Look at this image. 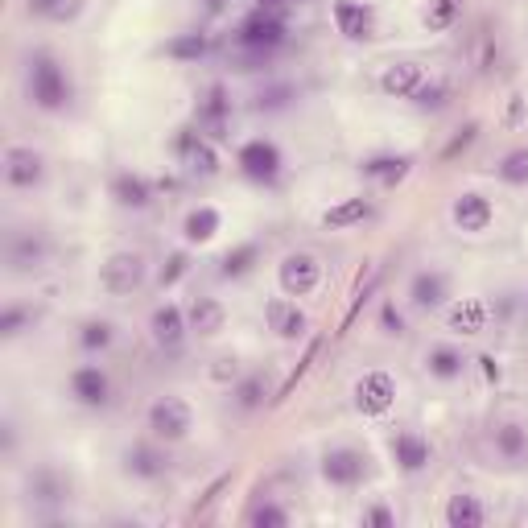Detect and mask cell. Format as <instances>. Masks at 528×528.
Masks as SVG:
<instances>
[{"instance_id": "21", "label": "cell", "mask_w": 528, "mask_h": 528, "mask_svg": "<svg viewBox=\"0 0 528 528\" xmlns=\"http://www.w3.org/2000/svg\"><path fill=\"white\" fill-rule=\"evenodd\" d=\"M450 330L454 335H483L487 330V302L483 297H462L450 305Z\"/></svg>"}, {"instance_id": "52", "label": "cell", "mask_w": 528, "mask_h": 528, "mask_svg": "<svg viewBox=\"0 0 528 528\" xmlns=\"http://www.w3.org/2000/svg\"><path fill=\"white\" fill-rule=\"evenodd\" d=\"M207 5V13H223L227 9V0H202Z\"/></svg>"}, {"instance_id": "16", "label": "cell", "mask_w": 528, "mask_h": 528, "mask_svg": "<svg viewBox=\"0 0 528 528\" xmlns=\"http://www.w3.org/2000/svg\"><path fill=\"white\" fill-rule=\"evenodd\" d=\"M186 314H182V305H173V302H165V305H157L153 310V318H149V330H153V338L161 347H178L186 338Z\"/></svg>"}, {"instance_id": "34", "label": "cell", "mask_w": 528, "mask_h": 528, "mask_svg": "<svg viewBox=\"0 0 528 528\" xmlns=\"http://www.w3.org/2000/svg\"><path fill=\"white\" fill-rule=\"evenodd\" d=\"M256 260H260L256 243H240V248H232L223 260H219V273H223V277H243V273H252Z\"/></svg>"}, {"instance_id": "53", "label": "cell", "mask_w": 528, "mask_h": 528, "mask_svg": "<svg viewBox=\"0 0 528 528\" xmlns=\"http://www.w3.org/2000/svg\"><path fill=\"white\" fill-rule=\"evenodd\" d=\"M264 5H297V0H264Z\"/></svg>"}, {"instance_id": "13", "label": "cell", "mask_w": 528, "mask_h": 528, "mask_svg": "<svg viewBox=\"0 0 528 528\" xmlns=\"http://www.w3.org/2000/svg\"><path fill=\"white\" fill-rule=\"evenodd\" d=\"M454 223H459V232H467V235H479V232H487L492 227V219H495V211H492V202L483 199V194H475V191H467V194H459L454 199Z\"/></svg>"}, {"instance_id": "37", "label": "cell", "mask_w": 528, "mask_h": 528, "mask_svg": "<svg viewBox=\"0 0 528 528\" xmlns=\"http://www.w3.org/2000/svg\"><path fill=\"white\" fill-rule=\"evenodd\" d=\"M112 322H104V318H91V322H83V330H78V343L87 347V351H104V347H112Z\"/></svg>"}, {"instance_id": "11", "label": "cell", "mask_w": 528, "mask_h": 528, "mask_svg": "<svg viewBox=\"0 0 528 528\" xmlns=\"http://www.w3.org/2000/svg\"><path fill=\"white\" fill-rule=\"evenodd\" d=\"M42 153H34V149L26 145H13L9 153H5V178H9V186H17V191H29V186L42 182Z\"/></svg>"}, {"instance_id": "47", "label": "cell", "mask_w": 528, "mask_h": 528, "mask_svg": "<svg viewBox=\"0 0 528 528\" xmlns=\"http://www.w3.org/2000/svg\"><path fill=\"white\" fill-rule=\"evenodd\" d=\"M223 487H232V475H219V479H215V483H211V487H207V492H202V500H199V503H194V516H202V512H207V508H211V503H215V500H219V495H223Z\"/></svg>"}, {"instance_id": "39", "label": "cell", "mask_w": 528, "mask_h": 528, "mask_svg": "<svg viewBox=\"0 0 528 528\" xmlns=\"http://www.w3.org/2000/svg\"><path fill=\"white\" fill-rule=\"evenodd\" d=\"M232 397H235L240 409H260L264 405V376H248V380H240Z\"/></svg>"}, {"instance_id": "1", "label": "cell", "mask_w": 528, "mask_h": 528, "mask_svg": "<svg viewBox=\"0 0 528 528\" xmlns=\"http://www.w3.org/2000/svg\"><path fill=\"white\" fill-rule=\"evenodd\" d=\"M75 96V87H70L67 70L58 67V58L50 54H34L29 58V99H34L42 112H62Z\"/></svg>"}, {"instance_id": "26", "label": "cell", "mask_w": 528, "mask_h": 528, "mask_svg": "<svg viewBox=\"0 0 528 528\" xmlns=\"http://www.w3.org/2000/svg\"><path fill=\"white\" fill-rule=\"evenodd\" d=\"M483 516L487 512L475 495H450V503H446V524L450 528H479Z\"/></svg>"}, {"instance_id": "38", "label": "cell", "mask_w": 528, "mask_h": 528, "mask_svg": "<svg viewBox=\"0 0 528 528\" xmlns=\"http://www.w3.org/2000/svg\"><path fill=\"white\" fill-rule=\"evenodd\" d=\"M454 17H459V0H430V9H425V26H430L433 34L450 29Z\"/></svg>"}, {"instance_id": "20", "label": "cell", "mask_w": 528, "mask_h": 528, "mask_svg": "<svg viewBox=\"0 0 528 528\" xmlns=\"http://www.w3.org/2000/svg\"><path fill=\"white\" fill-rule=\"evenodd\" d=\"M9 264L17 273H29V269H42L46 264V240L34 232H21L9 240Z\"/></svg>"}, {"instance_id": "36", "label": "cell", "mask_w": 528, "mask_h": 528, "mask_svg": "<svg viewBox=\"0 0 528 528\" xmlns=\"http://www.w3.org/2000/svg\"><path fill=\"white\" fill-rule=\"evenodd\" d=\"M376 285H380V273H376V269H368V277H359L356 294H351V305H347V314H343V330L359 318V310H364V302L376 294Z\"/></svg>"}, {"instance_id": "46", "label": "cell", "mask_w": 528, "mask_h": 528, "mask_svg": "<svg viewBox=\"0 0 528 528\" xmlns=\"http://www.w3.org/2000/svg\"><path fill=\"white\" fill-rule=\"evenodd\" d=\"M289 99H294L289 87H269V91H260V96H256V108H260V112H277V108H285Z\"/></svg>"}, {"instance_id": "42", "label": "cell", "mask_w": 528, "mask_h": 528, "mask_svg": "<svg viewBox=\"0 0 528 528\" xmlns=\"http://www.w3.org/2000/svg\"><path fill=\"white\" fill-rule=\"evenodd\" d=\"M446 96H450V91H446L442 83H430V78H425V83L413 91V104L417 108H433V112H438V108H446Z\"/></svg>"}, {"instance_id": "31", "label": "cell", "mask_w": 528, "mask_h": 528, "mask_svg": "<svg viewBox=\"0 0 528 528\" xmlns=\"http://www.w3.org/2000/svg\"><path fill=\"white\" fill-rule=\"evenodd\" d=\"M207 50H211V42L202 34H178L165 42V58H173V62H199Z\"/></svg>"}, {"instance_id": "43", "label": "cell", "mask_w": 528, "mask_h": 528, "mask_svg": "<svg viewBox=\"0 0 528 528\" xmlns=\"http://www.w3.org/2000/svg\"><path fill=\"white\" fill-rule=\"evenodd\" d=\"M186 269H191V260H186V252H173V256L161 264V273H157V281H161V289L178 285V281L186 277Z\"/></svg>"}, {"instance_id": "44", "label": "cell", "mask_w": 528, "mask_h": 528, "mask_svg": "<svg viewBox=\"0 0 528 528\" xmlns=\"http://www.w3.org/2000/svg\"><path fill=\"white\" fill-rule=\"evenodd\" d=\"M475 137H479V124H475V120H467V124H462V129H459V137H454L450 145L442 149V161H454V157H459V153H467V149L475 145Z\"/></svg>"}, {"instance_id": "18", "label": "cell", "mask_w": 528, "mask_h": 528, "mask_svg": "<svg viewBox=\"0 0 528 528\" xmlns=\"http://www.w3.org/2000/svg\"><path fill=\"white\" fill-rule=\"evenodd\" d=\"M392 459H397L400 471H409V475H417V471L430 467V442H425L421 433H397L392 438Z\"/></svg>"}, {"instance_id": "50", "label": "cell", "mask_w": 528, "mask_h": 528, "mask_svg": "<svg viewBox=\"0 0 528 528\" xmlns=\"http://www.w3.org/2000/svg\"><path fill=\"white\" fill-rule=\"evenodd\" d=\"M479 364H483L487 380H500V364H495V356H479Z\"/></svg>"}, {"instance_id": "19", "label": "cell", "mask_w": 528, "mask_h": 528, "mask_svg": "<svg viewBox=\"0 0 528 528\" xmlns=\"http://www.w3.org/2000/svg\"><path fill=\"white\" fill-rule=\"evenodd\" d=\"M186 318H191V330H199L202 338H215L219 330L227 326V310H223V302H215V297H194Z\"/></svg>"}, {"instance_id": "3", "label": "cell", "mask_w": 528, "mask_h": 528, "mask_svg": "<svg viewBox=\"0 0 528 528\" xmlns=\"http://www.w3.org/2000/svg\"><path fill=\"white\" fill-rule=\"evenodd\" d=\"M145 281V260L137 252H116V256L104 260V269H99V285L108 289L112 297H124L132 289H140Z\"/></svg>"}, {"instance_id": "33", "label": "cell", "mask_w": 528, "mask_h": 528, "mask_svg": "<svg viewBox=\"0 0 528 528\" xmlns=\"http://www.w3.org/2000/svg\"><path fill=\"white\" fill-rule=\"evenodd\" d=\"M29 13L46 21H75L83 13V0H29Z\"/></svg>"}, {"instance_id": "9", "label": "cell", "mask_w": 528, "mask_h": 528, "mask_svg": "<svg viewBox=\"0 0 528 528\" xmlns=\"http://www.w3.org/2000/svg\"><path fill=\"white\" fill-rule=\"evenodd\" d=\"M364 471H368V459L351 446H338V450H326L322 454V479L335 487H356L364 483Z\"/></svg>"}, {"instance_id": "28", "label": "cell", "mask_w": 528, "mask_h": 528, "mask_svg": "<svg viewBox=\"0 0 528 528\" xmlns=\"http://www.w3.org/2000/svg\"><path fill=\"white\" fill-rule=\"evenodd\" d=\"M409 157H400V153H384V157H372V161H364V173L368 178H376V182H384V186H397L400 178L409 173Z\"/></svg>"}, {"instance_id": "4", "label": "cell", "mask_w": 528, "mask_h": 528, "mask_svg": "<svg viewBox=\"0 0 528 528\" xmlns=\"http://www.w3.org/2000/svg\"><path fill=\"white\" fill-rule=\"evenodd\" d=\"M277 281H281V289H285L289 297H305V294H314V289H318V281H322V264H318V256H310V252H289V256L281 260Z\"/></svg>"}, {"instance_id": "49", "label": "cell", "mask_w": 528, "mask_h": 528, "mask_svg": "<svg viewBox=\"0 0 528 528\" xmlns=\"http://www.w3.org/2000/svg\"><path fill=\"white\" fill-rule=\"evenodd\" d=\"M380 322H384V330H388V335H400V330H405V318L397 314V305H392V302L380 310Z\"/></svg>"}, {"instance_id": "17", "label": "cell", "mask_w": 528, "mask_h": 528, "mask_svg": "<svg viewBox=\"0 0 528 528\" xmlns=\"http://www.w3.org/2000/svg\"><path fill=\"white\" fill-rule=\"evenodd\" d=\"M421 83H425L421 62H392V67L380 75V87L388 91V96H397V99H413V91Z\"/></svg>"}, {"instance_id": "2", "label": "cell", "mask_w": 528, "mask_h": 528, "mask_svg": "<svg viewBox=\"0 0 528 528\" xmlns=\"http://www.w3.org/2000/svg\"><path fill=\"white\" fill-rule=\"evenodd\" d=\"M194 425V413L186 400L178 397H161L149 405V433H153L157 442H182L186 433Z\"/></svg>"}, {"instance_id": "14", "label": "cell", "mask_w": 528, "mask_h": 528, "mask_svg": "<svg viewBox=\"0 0 528 528\" xmlns=\"http://www.w3.org/2000/svg\"><path fill=\"white\" fill-rule=\"evenodd\" d=\"M409 297H413L417 310H438V305L450 297V277L438 269H425L413 277V285H409Z\"/></svg>"}, {"instance_id": "6", "label": "cell", "mask_w": 528, "mask_h": 528, "mask_svg": "<svg viewBox=\"0 0 528 528\" xmlns=\"http://www.w3.org/2000/svg\"><path fill=\"white\" fill-rule=\"evenodd\" d=\"M392 400H397V380H392L388 372H380V368H372V372H364L356 380V409L368 417H380L392 409Z\"/></svg>"}, {"instance_id": "48", "label": "cell", "mask_w": 528, "mask_h": 528, "mask_svg": "<svg viewBox=\"0 0 528 528\" xmlns=\"http://www.w3.org/2000/svg\"><path fill=\"white\" fill-rule=\"evenodd\" d=\"M364 524H368V528H392V524H397V516H392V508L376 503V508L364 512Z\"/></svg>"}, {"instance_id": "32", "label": "cell", "mask_w": 528, "mask_h": 528, "mask_svg": "<svg viewBox=\"0 0 528 528\" xmlns=\"http://www.w3.org/2000/svg\"><path fill=\"white\" fill-rule=\"evenodd\" d=\"M182 157H186V165H191L194 173H202V178H215V173H219V157H215V145H211V137H199Z\"/></svg>"}, {"instance_id": "22", "label": "cell", "mask_w": 528, "mask_h": 528, "mask_svg": "<svg viewBox=\"0 0 528 528\" xmlns=\"http://www.w3.org/2000/svg\"><path fill=\"white\" fill-rule=\"evenodd\" d=\"M368 215H372V202H368L364 194H351V199H338L335 207L322 215V227H330V232H343V227L364 223Z\"/></svg>"}, {"instance_id": "25", "label": "cell", "mask_w": 528, "mask_h": 528, "mask_svg": "<svg viewBox=\"0 0 528 528\" xmlns=\"http://www.w3.org/2000/svg\"><path fill=\"white\" fill-rule=\"evenodd\" d=\"M495 450H500L508 462H524L528 459V430L520 421L495 425Z\"/></svg>"}, {"instance_id": "27", "label": "cell", "mask_w": 528, "mask_h": 528, "mask_svg": "<svg viewBox=\"0 0 528 528\" xmlns=\"http://www.w3.org/2000/svg\"><path fill=\"white\" fill-rule=\"evenodd\" d=\"M67 492H70V483L50 467H42L34 479H29V495H34L37 503H62V500H67Z\"/></svg>"}, {"instance_id": "24", "label": "cell", "mask_w": 528, "mask_h": 528, "mask_svg": "<svg viewBox=\"0 0 528 528\" xmlns=\"http://www.w3.org/2000/svg\"><path fill=\"white\" fill-rule=\"evenodd\" d=\"M124 471L137 479H161L165 475V454L153 446H129L124 450Z\"/></svg>"}, {"instance_id": "29", "label": "cell", "mask_w": 528, "mask_h": 528, "mask_svg": "<svg viewBox=\"0 0 528 528\" xmlns=\"http://www.w3.org/2000/svg\"><path fill=\"white\" fill-rule=\"evenodd\" d=\"M219 211L215 207H199V211H191L186 215V223H182V235L191 243H207V240H215V232H219Z\"/></svg>"}, {"instance_id": "10", "label": "cell", "mask_w": 528, "mask_h": 528, "mask_svg": "<svg viewBox=\"0 0 528 528\" xmlns=\"http://www.w3.org/2000/svg\"><path fill=\"white\" fill-rule=\"evenodd\" d=\"M70 392L78 397V405L104 409L108 400H112V380H108L104 368L83 364V368H75V376H70Z\"/></svg>"}, {"instance_id": "35", "label": "cell", "mask_w": 528, "mask_h": 528, "mask_svg": "<svg viewBox=\"0 0 528 528\" xmlns=\"http://www.w3.org/2000/svg\"><path fill=\"white\" fill-rule=\"evenodd\" d=\"M495 173H500L508 186H528V149H512Z\"/></svg>"}, {"instance_id": "45", "label": "cell", "mask_w": 528, "mask_h": 528, "mask_svg": "<svg viewBox=\"0 0 528 528\" xmlns=\"http://www.w3.org/2000/svg\"><path fill=\"white\" fill-rule=\"evenodd\" d=\"M314 356H318V343H310V347H305V356H302V364H297V368H294V372H289V380H285V384H281V388H277V397H273V400H277V405H281V400H285V397H289V392H294V388H297V380H302V376H305V368H310V364H314Z\"/></svg>"}, {"instance_id": "8", "label": "cell", "mask_w": 528, "mask_h": 528, "mask_svg": "<svg viewBox=\"0 0 528 528\" xmlns=\"http://www.w3.org/2000/svg\"><path fill=\"white\" fill-rule=\"evenodd\" d=\"M227 120H232V99H227L223 83H211L199 99V132L211 140H227Z\"/></svg>"}, {"instance_id": "15", "label": "cell", "mask_w": 528, "mask_h": 528, "mask_svg": "<svg viewBox=\"0 0 528 528\" xmlns=\"http://www.w3.org/2000/svg\"><path fill=\"white\" fill-rule=\"evenodd\" d=\"M264 318H269V326L277 330L285 343H294V338H305V326H310V322H305V314L297 310L294 302H285V297H273V302L264 305Z\"/></svg>"}, {"instance_id": "5", "label": "cell", "mask_w": 528, "mask_h": 528, "mask_svg": "<svg viewBox=\"0 0 528 528\" xmlns=\"http://www.w3.org/2000/svg\"><path fill=\"white\" fill-rule=\"evenodd\" d=\"M285 42V21L273 17V13H252L248 21H243L240 29H235V46H243V50H260V54H273L277 46Z\"/></svg>"}, {"instance_id": "40", "label": "cell", "mask_w": 528, "mask_h": 528, "mask_svg": "<svg viewBox=\"0 0 528 528\" xmlns=\"http://www.w3.org/2000/svg\"><path fill=\"white\" fill-rule=\"evenodd\" d=\"M248 524L252 528H285L289 516H285V508H277V503H256V508L248 512Z\"/></svg>"}, {"instance_id": "30", "label": "cell", "mask_w": 528, "mask_h": 528, "mask_svg": "<svg viewBox=\"0 0 528 528\" xmlns=\"http://www.w3.org/2000/svg\"><path fill=\"white\" fill-rule=\"evenodd\" d=\"M425 368H430V376H438V380H459L467 364H462V356L454 347H433L430 356H425Z\"/></svg>"}, {"instance_id": "41", "label": "cell", "mask_w": 528, "mask_h": 528, "mask_svg": "<svg viewBox=\"0 0 528 528\" xmlns=\"http://www.w3.org/2000/svg\"><path fill=\"white\" fill-rule=\"evenodd\" d=\"M29 322H34V310H29V305H9V310L0 314V335H5V338H17L21 330L29 326Z\"/></svg>"}, {"instance_id": "7", "label": "cell", "mask_w": 528, "mask_h": 528, "mask_svg": "<svg viewBox=\"0 0 528 528\" xmlns=\"http://www.w3.org/2000/svg\"><path fill=\"white\" fill-rule=\"evenodd\" d=\"M240 170H243V178H252V182H260V186L277 182V173H281V149L273 145V140H264V137L248 140V145L240 149Z\"/></svg>"}, {"instance_id": "23", "label": "cell", "mask_w": 528, "mask_h": 528, "mask_svg": "<svg viewBox=\"0 0 528 528\" xmlns=\"http://www.w3.org/2000/svg\"><path fill=\"white\" fill-rule=\"evenodd\" d=\"M112 199L120 202V207L140 211V207H149V199H153V186H149L140 173H116L112 178Z\"/></svg>"}, {"instance_id": "12", "label": "cell", "mask_w": 528, "mask_h": 528, "mask_svg": "<svg viewBox=\"0 0 528 528\" xmlns=\"http://www.w3.org/2000/svg\"><path fill=\"white\" fill-rule=\"evenodd\" d=\"M335 26L351 42H368L376 34V13L368 5H359V0H335Z\"/></svg>"}, {"instance_id": "51", "label": "cell", "mask_w": 528, "mask_h": 528, "mask_svg": "<svg viewBox=\"0 0 528 528\" xmlns=\"http://www.w3.org/2000/svg\"><path fill=\"white\" fill-rule=\"evenodd\" d=\"M240 368H235V359H219V368H215V376L219 380H227V376H235Z\"/></svg>"}]
</instances>
